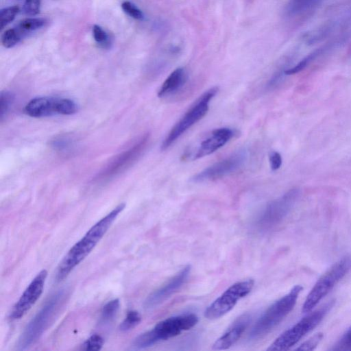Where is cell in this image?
<instances>
[{"mask_svg": "<svg viewBox=\"0 0 351 351\" xmlns=\"http://www.w3.org/2000/svg\"><path fill=\"white\" fill-rule=\"evenodd\" d=\"M125 206V204L124 203L117 206L95 223L84 237L71 247L58 267L56 275L57 281H62L66 278L73 269L89 254L107 232Z\"/></svg>", "mask_w": 351, "mask_h": 351, "instance_id": "6da1fadb", "label": "cell"}, {"mask_svg": "<svg viewBox=\"0 0 351 351\" xmlns=\"http://www.w3.org/2000/svg\"><path fill=\"white\" fill-rule=\"evenodd\" d=\"M197 322V317L193 313L167 318L158 322L150 330L136 337L132 346L136 350L150 347L158 341L167 340L180 335L182 331L191 329Z\"/></svg>", "mask_w": 351, "mask_h": 351, "instance_id": "7a4b0ae2", "label": "cell"}, {"mask_svg": "<svg viewBox=\"0 0 351 351\" xmlns=\"http://www.w3.org/2000/svg\"><path fill=\"white\" fill-rule=\"evenodd\" d=\"M64 297L65 291L61 290L46 302L24 328L18 340L16 350L28 348L40 337L62 304Z\"/></svg>", "mask_w": 351, "mask_h": 351, "instance_id": "3957f363", "label": "cell"}, {"mask_svg": "<svg viewBox=\"0 0 351 351\" xmlns=\"http://www.w3.org/2000/svg\"><path fill=\"white\" fill-rule=\"evenodd\" d=\"M302 289L301 285H295L288 293L271 304L253 326L250 337H262L279 324L292 311Z\"/></svg>", "mask_w": 351, "mask_h": 351, "instance_id": "277c9868", "label": "cell"}, {"mask_svg": "<svg viewBox=\"0 0 351 351\" xmlns=\"http://www.w3.org/2000/svg\"><path fill=\"white\" fill-rule=\"evenodd\" d=\"M351 269V255H347L333 264L316 282L302 306L304 313L313 308L333 289Z\"/></svg>", "mask_w": 351, "mask_h": 351, "instance_id": "5b68a950", "label": "cell"}, {"mask_svg": "<svg viewBox=\"0 0 351 351\" xmlns=\"http://www.w3.org/2000/svg\"><path fill=\"white\" fill-rule=\"evenodd\" d=\"M215 86L205 91L174 125L161 143V150H166L186 130L202 119L209 109V104L218 92Z\"/></svg>", "mask_w": 351, "mask_h": 351, "instance_id": "8992f818", "label": "cell"}, {"mask_svg": "<svg viewBox=\"0 0 351 351\" xmlns=\"http://www.w3.org/2000/svg\"><path fill=\"white\" fill-rule=\"evenodd\" d=\"M334 301H330L322 308L309 313L295 325L282 333L267 349L271 350H287L296 344L304 336L314 329L332 307Z\"/></svg>", "mask_w": 351, "mask_h": 351, "instance_id": "52a82bcc", "label": "cell"}, {"mask_svg": "<svg viewBox=\"0 0 351 351\" xmlns=\"http://www.w3.org/2000/svg\"><path fill=\"white\" fill-rule=\"evenodd\" d=\"M300 196V190L291 189L268 203L256 220L259 230L271 229L280 223L289 213Z\"/></svg>", "mask_w": 351, "mask_h": 351, "instance_id": "ba28073f", "label": "cell"}, {"mask_svg": "<svg viewBox=\"0 0 351 351\" xmlns=\"http://www.w3.org/2000/svg\"><path fill=\"white\" fill-rule=\"evenodd\" d=\"M254 284L252 279L234 283L207 307L204 316L208 319L222 317L231 311L239 300L250 293Z\"/></svg>", "mask_w": 351, "mask_h": 351, "instance_id": "9c48e42d", "label": "cell"}, {"mask_svg": "<svg viewBox=\"0 0 351 351\" xmlns=\"http://www.w3.org/2000/svg\"><path fill=\"white\" fill-rule=\"evenodd\" d=\"M77 111V105L70 99L40 97L32 99L25 106L24 112L32 117L53 114L71 115Z\"/></svg>", "mask_w": 351, "mask_h": 351, "instance_id": "30bf717a", "label": "cell"}, {"mask_svg": "<svg viewBox=\"0 0 351 351\" xmlns=\"http://www.w3.org/2000/svg\"><path fill=\"white\" fill-rule=\"evenodd\" d=\"M246 158V152L239 151L205 168L193 176L191 180L197 183L221 178L238 170L244 164Z\"/></svg>", "mask_w": 351, "mask_h": 351, "instance_id": "8fae6325", "label": "cell"}, {"mask_svg": "<svg viewBox=\"0 0 351 351\" xmlns=\"http://www.w3.org/2000/svg\"><path fill=\"white\" fill-rule=\"evenodd\" d=\"M47 276V270L43 269L31 281L13 306L9 315L10 320L22 318L34 305L43 293Z\"/></svg>", "mask_w": 351, "mask_h": 351, "instance_id": "7c38bea8", "label": "cell"}, {"mask_svg": "<svg viewBox=\"0 0 351 351\" xmlns=\"http://www.w3.org/2000/svg\"><path fill=\"white\" fill-rule=\"evenodd\" d=\"M149 140V134L144 135L135 145L117 156L99 176L106 180L119 174L134 162L145 150Z\"/></svg>", "mask_w": 351, "mask_h": 351, "instance_id": "4fadbf2b", "label": "cell"}, {"mask_svg": "<svg viewBox=\"0 0 351 351\" xmlns=\"http://www.w3.org/2000/svg\"><path fill=\"white\" fill-rule=\"evenodd\" d=\"M236 134L237 131L230 128L215 129L201 141L194 151L186 152L183 157L194 160L208 156L223 147Z\"/></svg>", "mask_w": 351, "mask_h": 351, "instance_id": "5bb4252c", "label": "cell"}, {"mask_svg": "<svg viewBox=\"0 0 351 351\" xmlns=\"http://www.w3.org/2000/svg\"><path fill=\"white\" fill-rule=\"evenodd\" d=\"M191 271V266L186 265L165 284L153 291L144 302L145 308H152L169 298L185 282Z\"/></svg>", "mask_w": 351, "mask_h": 351, "instance_id": "9a60e30c", "label": "cell"}, {"mask_svg": "<svg viewBox=\"0 0 351 351\" xmlns=\"http://www.w3.org/2000/svg\"><path fill=\"white\" fill-rule=\"evenodd\" d=\"M250 321L248 314L240 316L213 345L215 350H226L234 345L241 337Z\"/></svg>", "mask_w": 351, "mask_h": 351, "instance_id": "2e32d148", "label": "cell"}, {"mask_svg": "<svg viewBox=\"0 0 351 351\" xmlns=\"http://www.w3.org/2000/svg\"><path fill=\"white\" fill-rule=\"evenodd\" d=\"M188 80L186 70L179 67L171 73L161 85L158 96L164 97L176 93L185 85Z\"/></svg>", "mask_w": 351, "mask_h": 351, "instance_id": "e0dca14e", "label": "cell"}, {"mask_svg": "<svg viewBox=\"0 0 351 351\" xmlns=\"http://www.w3.org/2000/svg\"><path fill=\"white\" fill-rule=\"evenodd\" d=\"M45 23V19L30 17L21 21L14 28L23 39L27 34L43 27Z\"/></svg>", "mask_w": 351, "mask_h": 351, "instance_id": "ac0fdd59", "label": "cell"}, {"mask_svg": "<svg viewBox=\"0 0 351 351\" xmlns=\"http://www.w3.org/2000/svg\"><path fill=\"white\" fill-rule=\"evenodd\" d=\"M320 0H291L287 7L286 12L289 15H298L311 10Z\"/></svg>", "mask_w": 351, "mask_h": 351, "instance_id": "d6986e66", "label": "cell"}, {"mask_svg": "<svg viewBox=\"0 0 351 351\" xmlns=\"http://www.w3.org/2000/svg\"><path fill=\"white\" fill-rule=\"evenodd\" d=\"M119 306V299H114L108 302L101 309L99 322L105 324L112 322L116 317Z\"/></svg>", "mask_w": 351, "mask_h": 351, "instance_id": "ffe728a7", "label": "cell"}, {"mask_svg": "<svg viewBox=\"0 0 351 351\" xmlns=\"http://www.w3.org/2000/svg\"><path fill=\"white\" fill-rule=\"evenodd\" d=\"M322 52V49H317L302 59L298 64L291 68L284 71L287 75L296 74L304 70L313 60H315Z\"/></svg>", "mask_w": 351, "mask_h": 351, "instance_id": "44dd1931", "label": "cell"}, {"mask_svg": "<svg viewBox=\"0 0 351 351\" xmlns=\"http://www.w3.org/2000/svg\"><path fill=\"white\" fill-rule=\"evenodd\" d=\"M141 321V316L136 311H130L119 326L121 331L126 332L136 327Z\"/></svg>", "mask_w": 351, "mask_h": 351, "instance_id": "7402d4cb", "label": "cell"}, {"mask_svg": "<svg viewBox=\"0 0 351 351\" xmlns=\"http://www.w3.org/2000/svg\"><path fill=\"white\" fill-rule=\"evenodd\" d=\"M21 40L14 27L5 30L1 36V43L6 48L13 47Z\"/></svg>", "mask_w": 351, "mask_h": 351, "instance_id": "603a6c76", "label": "cell"}, {"mask_svg": "<svg viewBox=\"0 0 351 351\" xmlns=\"http://www.w3.org/2000/svg\"><path fill=\"white\" fill-rule=\"evenodd\" d=\"M19 12V8L17 5L10 6L2 9L0 14L1 29H3L12 22Z\"/></svg>", "mask_w": 351, "mask_h": 351, "instance_id": "cb8c5ba5", "label": "cell"}, {"mask_svg": "<svg viewBox=\"0 0 351 351\" xmlns=\"http://www.w3.org/2000/svg\"><path fill=\"white\" fill-rule=\"evenodd\" d=\"M104 343V338L98 334H93L90 336L82 345V349L84 350H99L101 349Z\"/></svg>", "mask_w": 351, "mask_h": 351, "instance_id": "d4e9b609", "label": "cell"}, {"mask_svg": "<svg viewBox=\"0 0 351 351\" xmlns=\"http://www.w3.org/2000/svg\"><path fill=\"white\" fill-rule=\"evenodd\" d=\"M93 36L95 40L103 48H108L110 39L106 31L99 25H95L93 27Z\"/></svg>", "mask_w": 351, "mask_h": 351, "instance_id": "484cf974", "label": "cell"}, {"mask_svg": "<svg viewBox=\"0 0 351 351\" xmlns=\"http://www.w3.org/2000/svg\"><path fill=\"white\" fill-rule=\"evenodd\" d=\"M121 8L124 12L134 19L142 20L144 17L142 11L130 1H123Z\"/></svg>", "mask_w": 351, "mask_h": 351, "instance_id": "4316f807", "label": "cell"}, {"mask_svg": "<svg viewBox=\"0 0 351 351\" xmlns=\"http://www.w3.org/2000/svg\"><path fill=\"white\" fill-rule=\"evenodd\" d=\"M14 97L9 92H1L0 95V119L2 120L9 110Z\"/></svg>", "mask_w": 351, "mask_h": 351, "instance_id": "83f0119b", "label": "cell"}, {"mask_svg": "<svg viewBox=\"0 0 351 351\" xmlns=\"http://www.w3.org/2000/svg\"><path fill=\"white\" fill-rule=\"evenodd\" d=\"M323 334L322 332H317L309 338L308 340L303 342L298 348L297 350H313L319 343L323 338Z\"/></svg>", "mask_w": 351, "mask_h": 351, "instance_id": "f1b7e54d", "label": "cell"}, {"mask_svg": "<svg viewBox=\"0 0 351 351\" xmlns=\"http://www.w3.org/2000/svg\"><path fill=\"white\" fill-rule=\"evenodd\" d=\"M351 350V327L348 328L333 347L332 350Z\"/></svg>", "mask_w": 351, "mask_h": 351, "instance_id": "f546056e", "label": "cell"}, {"mask_svg": "<svg viewBox=\"0 0 351 351\" xmlns=\"http://www.w3.org/2000/svg\"><path fill=\"white\" fill-rule=\"evenodd\" d=\"M40 0H24L23 12L28 16L36 15L40 12Z\"/></svg>", "mask_w": 351, "mask_h": 351, "instance_id": "4dcf8cb0", "label": "cell"}, {"mask_svg": "<svg viewBox=\"0 0 351 351\" xmlns=\"http://www.w3.org/2000/svg\"><path fill=\"white\" fill-rule=\"evenodd\" d=\"M269 162L271 169L272 171H277L282 164L281 154L276 151L271 152L269 155Z\"/></svg>", "mask_w": 351, "mask_h": 351, "instance_id": "1f68e13d", "label": "cell"}]
</instances>
